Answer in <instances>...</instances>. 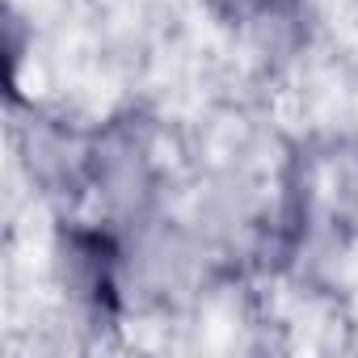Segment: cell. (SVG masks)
Wrapping results in <instances>:
<instances>
[{
	"mask_svg": "<svg viewBox=\"0 0 358 358\" xmlns=\"http://www.w3.org/2000/svg\"><path fill=\"white\" fill-rule=\"evenodd\" d=\"M232 5H236V22L249 30H282L299 13V0H232Z\"/></svg>",
	"mask_w": 358,
	"mask_h": 358,
	"instance_id": "4",
	"label": "cell"
},
{
	"mask_svg": "<svg viewBox=\"0 0 358 358\" xmlns=\"http://www.w3.org/2000/svg\"><path fill=\"white\" fill-rule=\"evenodd\" d=\"M89 190L101 199L106 224L143 228L148 207L156 199V164H152L148 127L139 118H114L101 131H93Z\"/></svg>",
	"mask_w": 358,
	"mask_h": 358,
	"instance_id": "1",
	"label": "cell"
},
{
	"mask_svg": "<svg viewBox=\"0 0 358 358\" xmlns=\"http://www.w3.org/2000/svg\"><path fill=\"white\" fill-rule=\"evenodd\" d=\"M55 274L64 295L93 320H114L127 291V249L114 224L68 220L55 236Z\"/></svg>",
	"mask_w": 358,
	"mask_h": 358,
	"instance_id": "2",
	"label": "cell"
},
{
	"mask_svg": "<svg viewBox=\"0 0 358 358\" xmlns=\"http://www.w3.org/2000/svg\"><path fill=\"white\" fill-rule=\"evenodd\" d=\"M89 143L93 135H76L64 122H34L26 139V160L47 194L76 199L80 190H89Z\"/></svg>",
	"mask_w": 358,
	"mask_h": 358,
	"instance_id": "3",
	"label": "cell"
}]
</instances>
